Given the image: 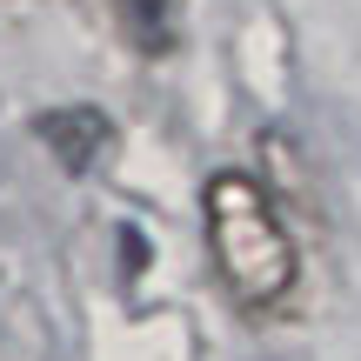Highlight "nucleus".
<instances>
[{"label":"nucleus","instance_id":"nucleus-2","mask_svg":"<svg viewBox=\"0 0 361 361\" xmlns=\"http://www.w3.org/2000/svg\"><path fill=\"white\" fill-rule=\"evenodd\" d=\"M34 134L47 141V154L61 161L67 174L101 168L107 147H114V121H107L101 107H47V114L34 121Z\"/></svg>","mask_w":361,"mask_h":361},{"label":"nucleus","instance_id":"nucleus-3","mask_svg":"<svg viewBox=\"0 0 361 361\" xmlns=\"http://www.w3.org/2000/svg\"><path fill=\"white\" fill-rule=\"evenodd\" d=\"M121 27L141 54H168L174 47V0H121Z\"/></svg>","mask_w":361,"mask_h":361},{"label":"nucleus","instance_id":"nucleus-1","mask_svg":"<svg viewBox=\"0 0 361 361\" xmlns=\"http://www.w3.org/2000/svg\"><path fill=\"white\" fill-rule=\"evenodd\" d=\"M207 247L241 308H274L295 288V241L255 174L228 168L207 180Z\"/></svg>","mask_w":361,"mask_h":361}]
</instances>
